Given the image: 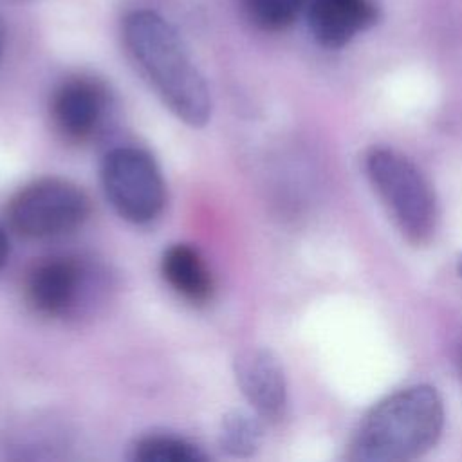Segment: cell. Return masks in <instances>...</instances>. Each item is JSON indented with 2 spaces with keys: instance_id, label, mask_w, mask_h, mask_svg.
I'll list each match as a JSON object with an SVG mask.
<instances>
[{
  "instance_id": "5bb4252c",
  "label": "cell",
  "mask_w": 462,
  "mask_h": 462,
  "mask_svg": "<svg viewBox=\"0 0 462 462\" xmlns=\"http://www.w3.org/2000/svg\"><path fill=\"white\" fill-rule=\"evenodd\" d=\"M7 256H9V240H7V235L4 233V229L0 227V269L5 265Z\"/></svg>"
},
{
  "instance_id": "52a82bcc",
  "label": "cell",
  "mask_w": 462,
  "mask_h": 462,
  "mask_svg": "<svg viewBox=\"0 0 462 462\" xmlns=\"http://www.w3.org/2000/svg\"><path fill=\"white\" fill-rule=\"evenodd\" d=\"M236 384L254 413L267 422H278L287 408V383L273 352L260 346L240 350L233 359Z\"/></svg>"
},
{
  "instance_id": "4fadbf2b",
  "label": "cell",
  "mask_w": 462,
  "mask_h": 462,
  "mask_svg": "<svg viewBox=\"0 0 462 462\" xmlns=\"http://www.w3.org/2000/svg\"><path fill=\"white\" fill-rule=\"evenodd\" d=\"M247 18L263 31H282L294 23L309 0H240Z\"/></svg>"
},
{
  "instance_id": "ba28073f",
  "label": "cell",
  "mask_w": 462,
  "mask_h": 462,
  "mask_svg": "<svg viewBox=\"0 0 462 462\" xmlns=\"http://www.w3.org/2000/svg\"><path fill=\"white\" fill-rule=\"evenodd\" d=\"M108 108L105 87L85 76L65 79L52 94L51 116L56 130L72 143L90 139Z\"/></svg>"
},
{
  "instance_id": "30bf717a",
  "label": "cell",
  "mask_w": 462,
  "mask_h": 462,
  "mask_svg": "<svg viewBox=\"0 0 462 462\" xmlns=\"http://www.w3.org/2000/svg\"><path fill=\"white\" fill-rule=\"evenodd\" d=\"M161 274L182 300L202 305L211 300L215 283L199 249L189 244H171L161 256Z\"/></svg>"
},
{
  "instance_id": "8fae6325",
  "label": "cell",
  "mask_w": 462,
  "mask_h": 462,
  "mask_svg": "<svg viewBox=\"0 0 462 462\" xmlns=\"http://www.w3.org/2000/svg\"><path fill=\"white\" fill-rule=\"evenodd\" d=\"M135 462H204L206 453L191 440L173 433H148L132 446Z\"/></svg>"
},
{
  "instance_id": "6da1fadb",
  "label": "cell",
  "mask_w": 462,
  "mask_h": 462,
  "mask_svg": "<svg viewBox=\"0 0 462 462\" xmlns=\"http://www.w3.org/2000/svg\"><path fill=\"white\" fill-rule=\"evenodd\" d=\"M123 42L143 78L179 121L191 128L209 121L208 83L170 22L148 9L132 11L123 20Z\"/></svg>"
},
{
  "instance_id": "5b68a950",
  "label": "cell",
  "mask_w": 462,
  "mask_h": 462,
  "mask_svg": "<svg viewBox=\"0 0 462 462\" xmlns=\"http://www.w3.org/2000/svg\"><path fill=\"white\" fill-rule=\"evenodd\" d=\"M103 191L132 224L155 220L166 206V184L155 159L139 146H116L101 162Z\"/></svg>"
},
{
  "instance_id": "277c9868",
  "label": "cell",
  "mask_w": 462,
  "mask_h": 462,
  "mask_svg": "<svg viewBox=\"0 0 462 462\" xmlns=\"http://www.w3.org/2000/svg\"><path fill=\"white\" fill-rule=\"evenodd\" d=\"M366 171L401 231L415 244L426 242L435 229L437 208L422 173L406 157L386 148L370 152Z\"/></svg>"
},
{
  "instance_id": "7c38bea8",
  "label": "cell",
  "mask_w": 462,
  "mask_h": 462,
  "mask_svg": "<svg viewBox=\"0 0 462 462\" xmlns=\"http://www.w3.org/2000/svg\"><path fill=\"white\" fill-rule=\"evenodd\" d=\"M263 426L258 415H249L240 410L226 413L218 428V446L231 457H251L262 440Z\"/></svg>"
},
{
  "instance_id": "3957f363",
  "label": "cell",
  "mask_w": 462,
  "mask_h": 462,
  "mask_svg": "<svg viewBox=\"0 0 462 462\" xmlns=\"http://www.w3.org/2000/svg\"><path fill=\"white\" fill-rule=\"evenodd\" d=\"M90 215L87 193L69 179L40 177L23 184L7 202L11 229L29 240L63 236Z\"/></svg>"
},
{
  "instance_id": "2e32d148",
  "label": "cell",
  "mask_w": 462,
  "mask_h": 462,
  "mask_svg": "<svg viewBox=\"0 0 462 462\" xmlns=\"http://www.w3.org/2000/svg\"><path fill=\"white\" fill-rule=\"evenodd\" d=\"M458 273L462 274V254H460V258H458Z\"/></svg>"
},
{
  "instance_id": "9a60e30c",
  "label": "cell",
  "mask_w": 462,
  "mask_h": 462,
  "mask_svg": "<svg viewBox=\"0 0 462 462\" xmlns=\"http://www.w3.org/2000/svg\"><path fill=\"white\" fill-rule=\"evenodd\" d=\"M7 32H5V23H4V20L0 18V60H2V56H4V49H5V36Z\"/></svg>"
},
{
  "instance_id": "8992f818",
  "label": "cell",
  "mask_w": 462,
  "mask_h": 462,
  "mask_svg": "<svg viewBox=\"0 0 462 462\" xmlns=\"http://www.w3.org/2000/svg\"><path fill=\"white\" fill-rule=\"evenodd\" d=\"M90 269L72 256H51L36 262L23 283L29 307L45 318L72 316L90 289Z\"/></svg>"
},
{
  "instance_id": "9c48e42d",
  "label": "cell",
  "mask_w": 462,
  "mask_h": 462,
  "mask_svg": "<svg viewBox=\"0 0 462 462\" xmlns=\"http://www.w3.org/2000/svg\"><path fill=\"white\" fill-rule=\"evenodd\" d=\"M307 16L314 38L339 49L375 22L377 7L372 0H309Z\"/></svg>"
},
{
  "instance_id": "7a4b0ae2",
  "label": "cell",
  "mask_w": 462,
  "mask_h": 462,
  "mask_svg": "<svg viewBox=\"0 0 462 462\" xmlns=\"http://www.w3.org/2000/svg\"><path fill=\"white\" fill-rule=\"evenodd\" d=\"M444 426V406L426 384L399 390L377 402L361 420L350 444V460H411L435 446Z\"/></svg>"
}]
</instances>
